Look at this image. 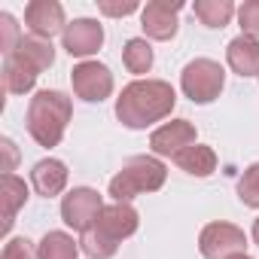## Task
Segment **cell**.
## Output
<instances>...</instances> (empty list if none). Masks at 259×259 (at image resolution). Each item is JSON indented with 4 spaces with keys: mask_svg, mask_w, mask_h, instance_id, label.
Listing matches in <instances>:
<instances>
[{
    "mask_svg": "<svg viewBox=\"0 0 259 259\" xmlns=\"http://www.w3.org/2000/svg\"><path fill=\"white\" fill-rule=\"evenodd\" d=\"M177 107V92L165 79H135L128 82L119 98H116V119L132 128V132H144V128L168 119Z\"/></svg>",
    "mask_w": 259,
    "mask_h": 259,
    "instance_id": "1",
    "label": "cell"
},
{
    "mask_svg": "<svg viewBox=\"0 0 259 259\" xmlns=\"http://www.w3.org/2000/svg\"><path fill=\"white\" fill-rule=\"evenodd\" d=\"M70 116H73V101L58 92V89H40L31 101H28V113H25V125H28V135L52 150L61 144L67 125H70Z\"/></svg>",
    "mask_w": 259,
    "mask_h": 259,
    "instance_id": "2",
    "label": "cell"
},
{
    "mask_svg": "<svg viewBox=\"0 0 259 259\" xmlns=\"http://www.w3.org/2000/svg\"><path fill=\"white\" fill-rule=\"evenodd\" d=\"M168 180V168L159 156H132L113 177H110V195L113 201H128L132 204L138 195L159 192Z\"/></svg>",
    "mask_w": 259,
    "mask_h": 259,
    "instance_id": "3",
    "label": "cell"
},
{
    "mask_svg": "<svg viewBox=\"0 0 259 259\" xmlns=\"http://www.w3.org/2000/svg\"><path fill=\"white\" fill-rule=\"evenodd\" d=\"M226 89V70L213 58H192L180 70V92L192 104H213Z\"/></svg>",
    "mask_w": 259,
    "mask_h": 259,
    "instance_id": "4",
    "label": "cell"
},
{
    "mask_svg": "<svg viewBox=\"0 0 259 259\" xmlns=\"http://www.w3.org/2000/svg\"><path fill=\"white\" fill-rule=\"evenodd\" d=\"M104 198H101V192L98 189H92V186H73L64 198H61V220H64V226H70L73 232H89L98 220H101V213H104Z\"/></svg>",
    "mask_w": 259,
    "mask_h": 259,
    "instance_id": "5",
    "label": "cell"
},
{
    "mask_svg": "<svg viewBox=\"0 0 259 259\" xmlns=\"http://www.w3.org/2000/svg\"><path fill=\"white\" fill-rule=\"evenodd\" d=\"M198 250H201L204 259H232V256L247 253V235H244L241 226L217 220V223H207L201 229Z\"/></svg>",
    "mask_w": 259,
    "mask_h": 259,
    "instance_id": "6",
    "label": "cell"
},
{
    "mask_svg": "<svg viewBox=\"0 0 259 259\" xmlns=\"http://www.w3.org/2000/svg\"><path fill=\"white\" fill-rule=\"evenodd\" d=\"M70 85H73V95L89 101V104H101L113 95V73L107 64L101 61H79L73 70H70Z\"/></svg>",
    "mask_w": 259,
    "mask_h": 259,
    "instance_id": "7",
    "label": "cell"
},
{
    "mask_svg": "<svg viewBox=\"0 0 259 259\" xmlns=\"http://www.w3.org/2000/svg\"><path fill=\"white\" fill-rule=\"evenodd\" d=\"M198 144V132L189 119H171L150 135V150L159 159H177L183 150Z\"/></svg>",
    "mask_w": 259,
    "mask_h": 259,
    "instance_id": "8",
    "label": "cell"
},
{
    "mask_svg": "<svg viewBox=\"0 0 259 259\" xmlns=\"http://www.w3.org/2000/svg\"><path fill=\"white\" fill-rule=\"evenodd\" d=\"M186 4L183 0H150V4L141 10V28L150 40H159V43H168L177 37V16Z\"/></svg>",
    "mask_w": 259,
    "mask_h": 259,
    "instance_id": "9",
    "label": "cell"
},
{
    "mask_svg": "<svg viewBox=\"0 0 259 259\" xmlns=\"http://www.w3.org/2000/svg\"><path fill=\"white\" fill-rule=\"evenodd\" d=\"M61 46L70 58L89 61L104 46V25L98 19H73L61 34Z\"/></svg>",
    "mask_w": 259,
    "mask_h": 259,
    "instance_id": "10",
    "label": "cell"
},
{
    "mask_svg": "<svg viewBox=\"0 0 259 259\" xmlns=\"http://www.w3.org/2000/svg\"><path fill=\"white\" fill-rule=\"evenodd\" d=\"M70 22L64 19V7L58 0H31L25 7V28L40 37V40H52L55 34H64Z\"/></svg>",
    "mask_w": 259,
    "mask_h": 259,
    "instance_id": "11",
    "label": "cell"
},
{
    "mask_svg": "<svg viewBox=\"0 0 259 259\" xmlns=\"http://www.w3.org/2000/svg\"><path fill=\"white\" fill-rule=\"evenodd\" d=\"M138 226H141V213H138L135 204H128V201H113V204H107L104 213H101V220L95 223V229H98L107 241H113L116 247H119L125 238H132V235L138 232Z\"/></svg>",
    "mask_w": 259,
    "mask_h": 259,
    "instance_id": "12",
    "label": "cell"
},
{
    "mask_svg": "<svg viewBox=\"0 0 259 259\" xmlns=\"http://www.w3.org/2000/svg\"><path fill=\"white\" fill-rule=\"evenodd\" d=\"M67 177H70V171H67V165L61 162V159H40L34 168H31V186H34V192L37 195H43V198H55V195H61L64 189H67Z\"/></svg>",
    "mask_w": 259,
    "mask_h": 259,
    "instance_id": "13",
    "label": "cell"
},
{
    "mask_svg": "<svg viewBox=\"0 0 259 259\" xmlns=\"http://www.w3.org/2000/svg\"><path fill=\"white\" fill-rule=\"evenodd\" d=\"M37 76H40V70L25 55H19V52L4 55V85H7L10 95H28V92H34Z\"/></svg>",
    "mask_w": 259,
    "mask_h": 259,
    "instance_id": "14",
    "label": "cell"
},
{
    "mask_svg": "<svg viewBox=\"0 0 259 259\" xmlns=\"http://www.w3.org/2000/svg\"><path fill=\"white\" fill-rule=\"evenodd\" d=\"M226 64L232 73L238 76H259V40L253 37H235L229 46H226Z\"/></svg>",
    "mask_w": 259,
    "mask_h": 259,
    "instance_id": "15",
    "label": "cell"
},
{
    "mask_svg": "<svg viewBox=\"0 0 259 259\" xmlns=\"http://www.w3.org/2000/svg\"><path fill=\"white\" fill-rule=\"evenodd\" d=\"M0 198H4V235L13 229L16 223V213L28 204L31 198V189L22 177L16 174H4V180H0Z\"/></svg>",
    "mask_w": 259,
    "mask_h": 259,
    "instance_id": "16",
    "label": "cell"
},
{
    "mask_svg": "<svg viewBox=\"0 0 259 259\" xmlns=\"http://www.w3.org/2000/svg\"><path fill=\"white\" fill-rule=\"evenodd\" d=\"M174 165H177L180 171L192 174V177H210V174L217 171V153H213V147H207V144H195V147L183 150V153L174 159Z\"/></svg>",
    "mask_w": 259,
    "mask_h": 259,
    "instance_id": "17",
    "label": "cell"
},
{
    "mask_svg": "<svg viewBox=\"0 0 259 259\" xmlns=\"http://www.w3.org/2000/svg\"><path fill=\"white\" fill-rule=\"evenodd\" d=\"M153 61H156V55H153V46L147 43V37L125 40V46H122V64H125L128 73L144 76V73L153 70Z\"/></svg>",
    "mask_w": 259,
    "mask_h": 259,
    "instance_id": "18",
    "label": "cell"
},
{
    "mask_svg": "<svg viewBox=\"0 0 259 259\" xmlns=\"http://www.w3.org/2000/svg\"><path fill=\"white\" fill-rule=\"evenodd\" d=\"M192 13L204 28H226L238 16V7L232 0H195Z\"/></svg>",
    "mask_w": 259,
    "mask_h": 259,
    "instance_id": "19",
    "label": "cell"
},
{
    "mask_svg": "<svg viewBox=\"0 0 259 259\" xmlns=\"http://www.w3.org/2000/svg\"><path fill=\"white\" fill-rule=\"evenodd\" d=\"M37 256L40 259H79V241H73V235L67 232H46L37 244Z\"/></svg>",
    "mask_w": 259,
    "mask_h": 259,
    "instance_id": "20",
    "label": "cell"
},
{
    "mask_svg": "<svg viewBox=\"0 0 259 259\" xmlns=\"http://www.w3.org/2000/svg\"><path fill=\"white\" fill-rule=\"evenodd\" d=\"M13 52L25 55V58H28L40 73H43V70H49V67L55 64V46H52V40H40V37H34V34L22 37V40H19V46H16Z\"/></svg>",
    "mask_w": 259,
    "mask_h": 259,
    "instance_id": "21",
    "label": "cell"
},
{
    "mask_svg": "<svg viewBox=\"0 0 259 259\" xmlns=\"http://www.w3.org/2000/svg\"><path fill=\"white\" fill-rule=\"evenodd\" d=\"M79 250H82L89 259H113L119 247H116L113 241H107V238L92 226L89 232H82V235H79Z\"/></svg>",
    "mask_w": 259,
    "mask_h": 259,
    "instance_id": "22",
    "label": "cell"
},
{
    "mask_svg": "<svg viewBox=\"0 0 259 259\" xmlns=\"http://www.w3.org/2000/svg\"><path fill=\"white\" fill-rule=\"evenodd\" d=\"M238 198L244 207H253L259 210V162L247 165L238 177Z\"/></svg>",
    "mask_w": 259,
    "mask_h": 259,
    "instance_id": "23",
    "label": "cell"
},
{
    "mask_svg": "<svg viewBox=\"0 0 259 259\" xmlns=\"http://www.w3.org/2000/svg\"><path fill=\"white\" fill-rule=\"evenodd\" d=\"M238 25L244 37L259 40V0H244L238 7Z\"/></svg>",
    "mask_w": 259,
    "mask_h": 259,
    "instance_id": "24",
    "label": "cell"
},
{
    "mask_svg": "<svg viewBox=\"0 0 259 259\" xmlns=\"http://www.w3.org/2000/svg\"><path fill=\"white\" fill-rule=\"evenodd\" d=\"M22 37H25V34H19L16 19H13L10 13H0V49H4V55H10V52L19 46Z\"/></svg>",
    "mask_w": 259,
    "mask_h": 259,
    "instance_id": "25",
    "label": "cell"
},
{
    "mask_svg": "<svg viewBox=\"0 0 259 259\" xmlns=\"http://www.w3.org/2000/svg\"><path fill=\"white\" fill-rule=\"evenodd\" d=\"M98 10L107 19H125V16L138 13L141 4H138V0H98Z\"/></svg>",
    "mask_w": 259,
    "mask_h": 259,
    "instance_id": "26",
    "label": "cell"
},
{
    "mask_svg": "<svg viewBox=\"0 0 259 259\" xmlns=\"http://www.w3.org/2000/svg\"><path fill=\"white\" fill-rule=\"evenodd\" d=\"M0 259H40V256H37V247H34L28 238H10V241L4 244Z\"/></svg>",
    "mask_w": 259,
    "mask_h": 259,
    "instance_id": "27",
    "label": "cell"
},
{
    "mask_svg": "<svg viewBox=\"0 0 259 259\" xmlns=\"http://www.w3.org/2000/svg\"><path fill=\"white\" fill-rule=\"evenodd\" d=\"M0 144H4V153H7V174H13V168H16V159H19V153H16V144H13L10 138H4Z\"/></svg>",
    "mask_w": 259,
    "mask_h": 259,
    "instance_id": "28",
    "label": "cell"
},
{
    "mask_svg": "<svg viewBox=\"0 0 259 259\" xmlns=\"http://www.w3.org/2000/svg\"><path fill=\"white\" fill-rule=\"evenodd\" d=\"M250 235H253V244H256V247H259V217H256V220H253V232H250Z\"/></svg>",
    "mask_w": 259,
    "mask_h": 259,
    "instance_id": "29",
    "label": "cell"
},
{
    "mask_svg": "<svg viewBox=\"0 0 259 259\" xmlns=\"http://www.w3.org/2000/svg\"><path fill=\"white\" fill-rule=\"evenodd\" d=\"M232 259H253V256H247V253H241V256H232Z\"/></svg>",
    "mask_w": 259,
    "mask_h": 259,
    "instance_id": "30",
    "label": "cell"
}]
</instances>
